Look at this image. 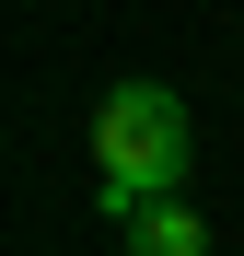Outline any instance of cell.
Instances as JSON below:
<instances>
[{
	"instance_id": "1",
	"label": "cell",
	"mask_w": 244,
	"mask_h": 256,
	"mask_svg": "<svg viewBox=\"0 0 244 256\" xmlns=\"http://www.w3.org/2000/svg\"><path fill=\"white\" fill-rule=\"evenodd\" d=\"M93 198L116 210V222H140V210H163L186 186V94H163V82H116V94L93 105Z\"/></svg>"
},
{
	"instance_id": "2",
	"label": "cell",
	"mask_w": 244,
	"mask_h": 256,
	"mask_svg": "<svg viewBox=\"0 0 244 256\" xmlns=\"http://www.w3.org/2000/svg\"><path fill=\"white\" fill-rule=\"evenodd\" d=\"M128 256H210V222H198L186 198H163V210L128 222Z\"/></svg>"
}]
</instances>
